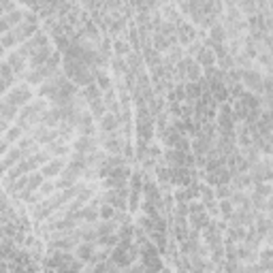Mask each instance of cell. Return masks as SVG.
Wrapping results in <instances>:
<instances>
[{
    "label": "cell",
    "mask_w": 273,
    "mask_h": 273,
    "mask_svg": "<svg viewBox=\"0 0 273 273\" xmlns=\"http://www.w3.org/2000/svg\"><path fill=\"white\" fill-rule=\"evenodd\" d=\"M180 13L209 30L222 17V0H180Z\"/></svg>",
    "instance_id": "1"
},
{
    "label": "cell",
    "mask_w": 273,
    "mask_h": 273,
    "mask_svg": "<svg viewBox=\"0 0 273 273\" xmlns=\"http://www.w3.org/2000/svg\"><path fill=\"white\" fill-rule=\"evenodd\" d=\"M49 109V103H47V98H43V96H39V98H32L30 103H26L19 109V113H17V126L23 130V133H30V130L37 126V124H41V115Z\"/></svg>",
    "instance_id": "2"
},
{
    "label": "cell",
    "mask_w": 273,
    "mask_h": 273,
    "mask_svg": "<svg viewBox=\"0 0 273 273\" xmlns=\"http://www.w3.org/2000/svg\"><path fill=\"white\" fill-rule=\"evenodd\" d=\"M211 220V216L207 213L205 205L198 203V201H190L188 203V222H190V229H196L201 231L203 227H207V222Z\"/></svg>",
    "instance_id": "3"
},
{
    "label": "cell",
    "mask_w": 273,
    "mask_h": 273,
    "mask_svg": "<svg viewBox=\"0 0 273 273\" xmlns=\"http://www.w3.org/2000/svg\"><path fill=\"white\" fill-rule=\"evenodd\" d=\"M3 98H5L7 103L15 105V107H19V109H21L23 105L30 103V101L34 98V92H32V88H30L28 84H17V86H11Z\"/></svg>",
    "instance_id": "4"
},
{
    "label": "cell",
    "mask_w": 273,
    "mask_h": 273,
    "mask_svg": "<svg viewBox=\"0 0 273 273\" xmlns=\"http://www.w3.org/2000/svg\"><path fill=\"white\" fill-rule=\"evenodd\" d=\"M196 180L194 167H177V164H169V184L186 188Z\"/></svg>",
    "instance_id": "5"
},
{
    "label": "cell",
    "mask_w": 273,
    "mask_h": 273,
    "mask_svg": "<svg viewBox=\"0 0 273 273\" xmlns=\"http://www.w3.org/2000/svg\"><path fill=\"white\" fill-rule=\"evenodd\" d=\"M45 45H49V37H47V32L45 30H37L32 34V37L28 39V41H23V43H19V47H17V54L19 56H23L28 60V56H32L37 49H41V47H45Z\"/></svg>",
    "instance_id": "6"
},
{
    "label": "cell",
    "mask_w": 273,
    "mask_h": 273,
    "mask_svg": "<svg viewBox=\"0 0 273 273\" xmlns=\"http://www.w3.org/2000/svg\"><path fill=\"white\" fill-rule=\"evenodd\" d=\"M263 81H265V75L258 73L254 66L241 68V86L245 90H250L254 94H263Z\"/></svg>",
    "instance_id": "7"
},
{
    "label": "cell",
    "mask_w": 273,
    "mask_h": 273,
    "mask_svg": "<svg viewBox=\"0 0 273 273\" xmlns=\"http://www.w3.org/2000/svg\"><path fill=\"white\" fill-rule=\"evenodd\" d=\"M58 68H52L49 64H43V66H37V68H26L23 70V79H26L28 86H41L43 81H47Z\"/></svg>",
    "instance_id": "8"
},
{
    "label": "cell",
    "mask_w": 273,
    "mask_h": 273,
    "mask_svg": "<svg viewBox=\"0 0 273 273\" xmlns=\"http://www.w3.org/2000/svg\"><path fill=\"white\" fill-rule=\"evenodd\" d=\"M98 143H101V150H105L107 154H122L124 137L117 130H113V133H101Z\"/></svg>",
    "instance_id": "9"
},
{
    "label": "cell",
    "mask_w": 273,
    "mask_h": 273,
    "mask_svg": "<svg viewBox=\"0 0 273 273\" xmlns=\"http://www.w3.org/2000/svg\"><path fill=\"white\" fill-rule=\"evenodd\" d=\"M175 34H177V43H180L182 47H186L190 41H194L196 39V30L192 23H188L184 19V15L175 21Z\"/></svg>",
    "instance_id": "10"
},
{
    "label": "cell",
    "mask_w": 273,
    "mask_h": 273,
    "mask_svg": "<svg viewBox=\"0 0 273 273\" xmlns=\"http://www.w3.org/2000/svg\"><path fill=\"white\" fill-rule=\"evenodd\" d=\"M98 147H101V143H98L96 135H79L75 139V143H73V150L86 154V156H88V154H92V152H96Z\"/></svg>",
    "instance_id": "11"
},
{
    "label": "cell",
    "mask_w": 273,
    "mask_h": 273,
    "mask_svg": "<svg viewBox=\"0 0 273 273\" xmlns=\"http://www.w3.org/2000/svg\"><path fill=\"white\" fill-rule=\"evenodd\" d=\"M21 158H23V152H21L17 145L11 147V150L5 154V156L0 158V177H5V173H7L11 167H15V164H17Z\"/></svg>",
    "instance_id": "12"
},
{
    "label": "cell",
    "mask_w": 273,
    "mask_h": 273,
    "mask_svg": "<svg viewBox=\"0 0 273 273\" xmlns=\"http://www.w3.org/2000/svg\"><path fill=\"white\" fill-rule=\"evenodd\" d=\"M75 130H77V135H96V130H98V128H96V120H94L92 113H90L88 109L79 115Z\"/></svg>",
    "instance_id": "13"
},
{
    "label": "cell",
    "mask_w": 273,
    "mask_h": 273,
    "mask_svg": "<svg viewBox=\"0 0 273 273\" xmlns=\"http://www.w3.org/2000/svg\"><path fill=\"white\" fill-rule=\"evenodd\" d=\"M103 103H105V109L109 113H113L117 117L122 115V105H120V98H117V90L115 88H109V90L103 92Z\"/></svg>",
    "instance_id": "14"
},
{
    "label": "cell",
    "mask_w": 273,
    "mask_h": 273,
    "mask_svg": "<svg viewBox=\"0 0 273 273\" xmlns=\"http://www.w3.org/2000/svg\"><path fill=\"white\" fill-rule=\"evenodd\" d=\"M64 164H66V160H64L62 156H60V158H52V160H47L43 167H41V173H43L45 180H56V177L62 173Z\"/></svg>",
    "instance_id": "15"
},
{
    "label": "cell",
    "mask_w": 273,
    "mask_h": 273,
    "mask_svg": "<svg viewBox=\"0 0 273 273\" xmlns=\"http://www.w3.org/2000/svg\"><path fill=\"white\" fill-rule=\"evenodd\" d=\"M70 218H73L77 224H94V222L98 220V209L86 203V205L81 207V209H77V211H75Z\"/></svg>",
    "instance_id": "16"
},
{
    "label": "cell",
    "mask_w": 273,
    "mask_h": 273,
    "mask_svg": "<svg viewBox=\"0 0 273 273\" xmlns=\"http://www.w3.org/2000/svg\"><path fill=\"white\" fill-rule=\"evenodd\" d=\"M120 117L109 113V111H105L98 120H96V128L101 130V133H113V130H120Z\"/></svg>",
    "instance_id": "17"
},
{
    "label": "cell",
    "mask_w": 273,
    "mask_h": 273,
    "mask_svg": "<svg viewBox=\"0 0 273 273\" xmlns=\"http://www.w3.org/2000/svg\"><path fill=\"white\" fill-rule=\"evenodd\" d=\"M52 52H54V47H52V43H49V45L41 47V49H37L32 56H28V68H37V66L47 64V60H49Z\"/></svg>",
    "instance_id": "18"
},
{
    "label": "cell",
    "mask_w": 273,
    "mask_h": 273,
    "mask_svg": "<svg viewBox=\"0 0 273 273\" xmlns=\"http://www.w3.org/2000/svg\"><path fill=\"white\" fill-rule=\"evenodd\" d=\"M37 30H39L37 23H28V21H21V23H17L15 28H11V32H13V37H15V41H17V43L28 41V39H30Z\"/></svg>",
    "instance_id": "19"
},
{
    "label": "cell",
    "mask_w": 273,
    "mask_h": 273,
    "mask_svg": "<svg viewBox=\"0 0 273 273\" xmlns=\"http://www.w3.org/2000/svg\"><path fill=\"white\" fill-rule=\"evenodd\" d=\"M94 252H96V243L94 241H79L75 245V256L79 260H84V263H92V258H94Z\"/></svg>",
    "instance_id": "20"
},
{
    "label": "cell",
    "mask_w": 273,
    "mask_h": 273,
    "mask_svg": "<svg viewBox=\"0 0 273 273\" xmlns=\"http://www.w3.org/2000/svg\"><path fill=\"white\" fill-rule=\"evenodd\" d=\"M194 60L201 68H209V66H216V54L211 52V47L207 45H201V49L196 52L194 56Z\"/></svg>",
    "instance_id": "21"
},
{
    "label": "cell",
    "mask_w": 273,
    "mask_h": 273,
    "mask_svg": "<svg viewBox=\"0 0 273 273\" xmlns=\"http://www.w3.org/2000/svg\"><path fill=\"white\" fill-rule=\"evenodd\" d=\"M60 122H62V109L60 107H52V109H47L41 115V124L47 126V128H56Z\"/></svg>",
    "instance_id": "22"
},
{
    "label": "cell",
    "mask_w": 273,
    "mask_h": 273,
    "mask_svg": "<svg viewBox=\"0 0 273 273\" xmlns=\"http://www.w3.org/2000/svg\"><path fill=\"white\" fill-rule=\"evenodd\" d=\"M203 86H205V79L201 77L198 81H186L184 88H186V101L194 103L196 98H201V94H203Z\"/></svg>",
    "instance_id": "23"
},
{
    "label": "cell",
    "mask_w": 273,
    "mask_h": 273,
    "mask_svg": "<svg viewBox=\"0 0 273 273\" xmlns=\"http://www.w3.org/2000/svg\"><path fill=\"white\" fill-rule=\"evenodd\" d=\"M184 135L180 133V130H177L171 122H169V126L167 128H164L162 130V135H160V139H162V143L164 145H167V147H175V143H177V141H180Z\"/></svg>",
    "instance_id": "24"
},
{
    "label": "cell",
    "mask_w": 273,
    "mask_h": 273,
    "mask_svg": "<svg viewBox=\"0 0 273 273\" xmlns=\"http://www.w3.org/2000/svg\"><path fill=\"white\" fill-rule=\"evenodd\" d=\"M126 64H128V68L133 70L135 75H137V73H141V70H143V66H145V62H143V56H141V52L130 49V52L126 54Z\"/></svg>",
    "instance_id": "25"
},
{
    "label": "cell",
    "mask_w": 273,
    "mask_h": 273,
    "mask_svg": "<svg viewBox=\"0 0 273 273\" xmlns=\"http://www.w3.org/2000/svg\"><path fill=\"white\" fill-rule=\"evenodd\" d=\"M45 150L49 152L52 156H68V152H70L68 141H62V139H54V141H49V143L45 145Z\"/></svg>",
    "instance_id": "26"
},
{
    "label": "cell",
    "mask_w": 273,
    "mask_h": 273,
    "mask_svg": "<svg viewBox=\"0 0 273 273\" xmlns=\"http://www.w3.org/2000/svg\"><path fill=\"white\" fill-rule=\"evenodd\" d=\"M17 147L23 152V156H30V154H34V152H39V150H41V145H39L30 135H26V133H23V135L19 137Z\"/></svg>",
    "instance_id": "27"
},
{
    "label": "cell",
    "mask_w": 273,
    "mask_h": 273,
    "mask_svg": "<svg viewBox=\"0 0 273 273\" xmlns=\"http://www.w3.org/2000/svg\"><path fill=\"white\" fill-rule=\"evenodd\" d=\"M7 62L11 64V68H13V73H15L17 77H21V75H23V70L28 68V60H26L23 56H19L17 52L11 54V56L7 58Z\"/></svg>",
    "instance_id": "28"
},
{
    "label": "cell",
    "mask_w": 273,
    "mask_h": 273,
    "mask_svg": "<svg viewBox=\"0 0 273 273\" xmlns=\"http://www.w3.org/2000/svg\"><path fill=\"white\" fill-rule=\"evenodd\" d=\"M19 113V107L7 103L5 98H0V120H7V122H13Z\"/></svg>",
    "instance_id": "29"
},
{
    "label": "cell",
    "mask_w": 273,
    "mask_h": 273,
    "mask_svg": "<svg viewBox=\"0 0 273 273\" xmlns=\"http://www.w3.org/2000/svg\"><path fill=\"white\" fill-rule=\"evenodd\" d=\"M94 84H96V86L101 88V92L113 88V81H111L109 75H107V70H105V68H96V70H94Z\"/></svg>",
    "instance_id": "30"
},
{
    "label": "cell",
    "mask_w": 273,
    "mask_h": 273,
    "mask_svg": "<svg viewBox=\"0 0 273 273\" xmlns=\"http://www.w3.org/2000/svg\"><path fill=\"white\" fill-rule=\"evenodd\" d=\"M209 41H213V43H227V28H224L222 21H216L209 28Z\"/></svg>",
    "instance_id": "31"
},
{
    "label": "cell",
    "mask_w": 273,
    "mask_h": 273,
    "mask_svg": "<svg viewBox=\"0 0 273 273\" xmlns=\"http://www.w3.org/2000/svg\"><path fill=\"white\" fill-rule=\"evenodd\" d=\"M237 9H239L241 15H256L258 13V5L256 0H237Z\"/></svg>",
    "instance_id": "32"
},
{
    "label": "cell",
    "mask_w": 273,
    "mask_h": 273,
    "mask_svg": "<svg viewBox=\"0 0 273 273\" xmlns=\"http://www.w3.org/2000/svg\"><path fill=\"white\" fill-rule=\"evenodd\" d=\"M109 233H117V222H115V220H103V222H96V235H98V237L109 235Z\"/></svg>",
    "instance_id": "33"
},
{
    "label": "cell",
    "mask_w": 273,
    "mask_h": 273,
    "mask_svg": "<svg viewBox=\"0 0 273 273\" xmlns=\"http://www.w3.org/2000/svg\"><path fill=\"white\" fill-rule=\"evenodd\" d=\"M218 211H220V216L229 222V218L233 216V211H235V205L231 203V198H218Z\"/></svg>",
    "instance_id": "34"
},
{
    "label": "cell",
    "mask_w": 273,
    "mask_h": 273,
    "mask_svg": "<svg viewBox=\"0 0 273 273\" xmlns=\"http://www.w3.org/2000/svg\"><path fill=\"white\" fill-rule=\"evenodd\" d=\"M109 64H111V68H113V75H115V77H122V75L126 73V70H128L126 58H120V56H115Z\"/></svg>",
    "instance_id": "35"
},
{
    "label": "cell",
    "mask_w": 273,
    "mask_h": 273,
    "mask_svg": "<svg viewBox=\"0 0 273 273\" xmlns=\"http://www.w3.org/2000/svg\"><path fill=\"white\" fill-rule=\"evenodd\" d=\"M111 47H113V54L120 56V58H126V54L130 52V45H128L124 39H115V41L111 43Z\"/></svg>",
    "instance_id": "36"
},
{
    "label": "cell",
    "mask_w": 273,
    "mask_h": 273,
    "mask_svg": "<svg viewBox=\"0 0 273 273\" xmlns=\"http://www.w3.org/2000/svg\"><path fill=\"white\" fill-rule=\"evenodd\" d=\"M115 207H111L109 203H103L101 207H98V218L101 220H113V216H115Z\"/></svg>",
    "instance_id": "37"
},
{
    "label": "cell",
    "mask_w": 273,
    "mask_h": 273,
    "mask_svg": "<svg viewBox=\"0 0 273 273\" xmlns=\"http://www.w3.org/2000/svg\"><path fill=\"white\" fill-rule=\"evenodd\" d=\"M81 5H84V11H88V13L103 11V0H81Z\"/></svg>",
    "instance_id": "38"
},
{
    "label": "cell",
    "mask_w": 273,
    "mask_h": 273,
    "mask_svg": "<svg viewBox=\"0 0 273 273\" xmlns=\"http://www.w3.org/2000/svg\"><path fill=\"white\" fill-rule=\"evenodd\" d=\"M21 135H23V130L19 126H13V128H9L7 133H5V139L9 141V143H17Z\"/></svg>",
    "instance_id": "39"
},
{
    "label": "cell",
    "mask_w": 273,
    "mask_h": 273,
    "mask_svg": "<svg viewBox=\"0 0 273 273\" xmlns=\"http://www.w3.org/2000/svg\"><path fill=\"white\" fill-rule=\"evenodd\" d=\"M231 192H233L231 184H220V186H216V190H213V194H216V198H229V196H231Z\"/></svg>",
    "instance_id": "40"
},
{
    "label": "cell",
    "mask_w": 273,
    "mask_h": 273,
    "mask_svg": "<svg viewBox=\"0 0 273 273\" xmlns=\"http://www.w3.org/2000/svg\"><path fill=\"white\" fill-rule=\"evenodd\" d=\"M0 77H5V79H13V81H15V77H17L7 60H5V62H0Z\"/></svg>",
    "instance_id": "41"
},
{
    "label": "cell",
    "mask_w": 273,
    "mask_h": 273,
    "mask_svg": "<svg viewBox=\"0 0 273 273\" xmlns=\"http://www.w3.org/2000/svg\"><path fill=\"white\" fill-rule=\"evenodd\" d=\"M13 84H15L13 79H5V77H0V98L5 96V94H7V90H9L11 86H13Z\"/></svg>",
    "instance_id": "42"
},
{
    "label": "cell",
    "mask_w": 273,
    "mask_h": 273,
    "mask_svg": "<svg viewBox=\"0 0 273 273\" xmlns=\"http://www.w3.org/2000/svg\"><path fill=\"white\" fill-rule=\"evenodd\" d=\"M0 9H3V13H9V11L17 9V3L15 0H0Z\"/></svg>",
    "instance_id": "43"
},
{
    "label": "cell",
    "mask_w": 273,
    "mask_h": 273,
    "mask_svg": "<svg viewBox=\"0 0 273 273\" xmlns=\"http://www.w3.org/2000/svg\"><path fill=\"white\" fill-rule=\"evenodd\" d=\"M9 150H11V143H9V141H7V139H0V158H3Z\"/></svg>",
    "instance_id": "44"
},
{
    "label": "cell",
    "mask_w": 273,
    "mask_h": 273,
    "mask_svg": "<svg viewBox=\"0 0 273 273\" xmlns=\"http://www.w3.org/2000/svg\"><path fill=\"white\" fill-rule=\"evenodd\" d=\"M3 54H5V47H3V45H0V58H3Z\"/></svg>",
    "instance_id": "45"
},
{
    "label": "cell",
    "mask_w": 273,
    "mask_h": 273,
    "mask_svg": "<svg viewBox=\"0 0 273 273\" xmlns=\"http://www.w3.org/2000/svg\"><path fill=\"white\" fill-rule=\"evenodd\" d=\"M0 15H5V13H3V9H0Z\"/></svg>",
    "instance_id": "46"
},
{
    "label": "cell",
    "mask_w": 273,
    "mask_h": 273,
    "mask_svg": "<svg viewBox=\"0 0 273 273\" xmlns=\"http://www.w3.org/2000/svg\"><path fill=\"white\" fill-rule=\"evenodd\" d=\"M173 3H180V0H173Z\"/></svg>",
    "instance_id": "47"
}]
</instances>
